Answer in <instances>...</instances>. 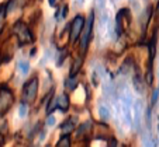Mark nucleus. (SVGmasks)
I'll use <instances>...</instances> for the list:
<instances>
[{
    "label": "nucleus",
    "instance_id": "nucleus-1",
    "mask_svg": "<svg viewBox=\"0 0 159 147\" xmlns=\"http://www.w3.org/2000/svg\"><path fill=\"white\" fill-rule=\"evenodd\" d=\"M93 21H94V15H93V13H92V14L89 15V18L86 20V23H84L83 31H82V35H80V44H82V48H83V49L87 48V44H89L90 36H92Z\"/></svg>",
    "mask_w": 159,
    "mask_h": 147
},
{
    "label": "nucleus",
    "instance_id": "nucleus-2",
    "mask_svg": "<svg viewBox=\"0 0 159 147\" xmlns=\"http://www.w3.org/2000/svg\"><path fill=\"white\" fill-rule=\"evenodd\" d=\"M37 91H38V78L34 77L24 84V87H23V97H24L25 101H33L37 95Z\"/></svg>",
    "mask_w": 159,
    "mask_h": 147
},
{
    "label": "nucleus",
    "instance_id": "nucleus-3",
    "mask_svg": "<svg viewBox=\"0 0 159 147\" xmlns=\"http://www.w3.org/2000/svg\"><path fill=\"white\" fill-rule=\"evenodd\" d=\"M84 23H86V20H84L82 15H76V17L73 18L72 24H70V41L72 42H75L76 39L79 38V35L82 34Z\"/></svg>",
    "mask_w": 159,
    "mask_h": 147
},
{
    "label": "nucleus",
    "instance_id": "nucleus-4",
    "mask_svg": "<svg viewBox=\"0 0 159 147\" xmlns=\"http://www.w3.org/2000/svg\"><path fill=\"white\" fill-rule=\"evenodd\" d=\"M14 32L17 34L21 44H27V42H30L31 39H33L31 32L28 31V28L25 27V24H23V23H17V25L14 27Z\"/></svg>",
    "mask_w": 159,
    "mask_h": 147
},
{
    "label": "nucleus",
    "instance_id": "nucleus-5",
    "mask_svg": "<svg viewBox=\"0 0 159 147\" xmlns=\"http://www.w3.org/2000/svg\"><path fill=\"white\" fill-rule=\"evenodd\" d=\"M11 102H13V95L10 91L7 90L0 91V114H4L10 108Z\"/></svg>",
    "mask_w": 159,
    "mask_h": 147
},
{
    "label": "nucleus",
    "instance_id": "nucleus-6",
    "mask_svg": "<svg viewBox=\"0 0 159 147\" xmlns=\"http://www.w3.org/2000/svg\"><path fill=\"white\" fill-rule=\"evenodd\" d=\"M57 104L61 111H66V109L69 108V98H68V95L66 94H61L57 98Z\"/></svg>",
    "mask_w": 159,
    "mask_h": 147
},
{
    "label": "nucleus",
    "instance_id": "nucleus-7",
    "mask_svg": "<svg viewBox=\"0 0 159 147\" xmlns=\"http://www.w3.org/2000/svg\"><path fill=\"white\" fill-rule=\"evenodd\" d=\"M75 129V125H73V120H66L65 123H62V126H61V132H62V135H69L72 130Z\"/></svg>",
    "mask_w": 159,
    "mask_h": 147
},
{
    "label": "nucleus",
    "instance_id": "nucleus-8",
    "mask_svg": "<svg viewBox=\"0 0 159 147\" xmlns=\"http://www.w3.org/2000/svg\"><path fill=\"white\" fill-rule=\"evenodd\" d=\"M57 147H70V137L68 135H62V137L57 143Z\"/></svg>",
    "mask_w": 159,
    "mask_h": 147
},
{
    "label": "nucleus",
    "instance_id": "nucleus-9",
    "mask_svg": "<svg viewBox=\"0 0 159 147\" xmlns=\"http://www.w3.org/2000/svg\"><path fill=\"white\" fill-rule=\"evenodd\" d=\"M99 112H100V116H102L103 120H107L108 118H110V111H108V108L106 107V105H100Z\"/></svg>",
    "mask_w": 159,
    "mask_h": 147
},
{
    "label": "nucleus",
    "instance_id": "nucleus-10",
    "mask_svg": "<svg viewBox=\"0 0 159 147\" xmlns=\"http://www.w3.org/2000/svg\"><path fill=\"white\" fill-rule=\"evenodd\" d=\"M18 67H20V72L23 73V74H27V73L30 72V63L25 62V60H20V62H18Z\"/></svg>",
    "mask_w": 159,
    "mask_h": 147
},
{
    "label": "nucleus",
    "instance_id": "nucleus-11",
    "mask_svg": "<svg viewBox=\"0 0 159 147\" xmlns=\"http://www.w3.org/2000/svg\"><path fill=\"white\" fill-rule=\"evenodd\" d=\"M66 87L70 88V90H75V88H76V80H75V77H70V78H68V80H66Z\"/></svg>",
    "mask_w": 159,
    "mask_h": 147
},
{
    "label": "nucleus",
    "instance_id": "nucleus-12",
    "mask_svg": "<svg viewBox=\"0 0 159 147\" xmlns=\"http://www.w3.org/2000/svg\"><path fill=\"white\" fill-rule=\"evenodd\" d=\"M18 112H20V116L24 118L25 115H27V105L25 104H21L20 105V109H18Z\"/></svg>",
    "mask_w": 159,
    "mask_h": 147
},
{
    "label": "nucleus",
    "instance_id": "nucleus-13",
    "mask_svg": "<svg viewBox=\"0 0 159 147\" xmlns=\"http://www.w3.org/2000/svg\"><path fill=\"white\" fill-rule=\"evenodd\" d=\"M159 98V88H156V90H153V95H152V104H156V101H158Z\"/></svg>",
    "mask_w": 159,
    "mask_h": 147
},
{
    "label": "nucleus",
    "instance_id": "nucleus-14",
    "mask_svg": "<svg viewBox=\"0 0 159 147\" xmlns=\"http://www.w3.org/2000/svg\"><path fill=\"white\" fill-rule=\"evenodd\" d=\"M47 125L48 126H54L55 125V118L52 116V115H49V116L47 118Z\"/></svg>",
    "mask_w": 159,
    "mask_h": 147
},
{
    "label": "nucleus",
    "instance_id": "nucleus-15",
    "mask_svg": "<svg viewBox=\"0 0 159 147\" xmlns=\"http://www.w3.org/2000/svg\"><path fill=\"white\" fill-rule=\"evenodd\" d=\"M66 13H68V7H63V9H62V17H66Z\"/></svg>",
    "mask_w": 159,
    "mask_h": 147
},
{
    "label": "nucleus",
    "instance_id": "nucleus-16",
    "mask_svg": "<svg viewBox=\"0 0 159 147\" xmlns=\"http://www.w3.org/2000/svg\"><path fill=\"white\" fill-rule=\"evenodd\" d=\"M55 3H57V0H49V4H51V6H52V7H54V6H55Z\"/></svg>",
    "mask_w": 159,
    "mask_h": 147
},
{
    "label": "nucleus",
    "instance_id": "nucleus-17",
    "mask_svg": "<svg viewBox=\"0 0 159 147\" xmlns=\"http://www.w3.org/2000/svg\"><path fill=\"white\" fill-rule=\"evenodd\" d=\"M158 11H159V4H158Z\"/></svg>",
    "mask_w": 159,
    "mask_h": 147
}]
</instances>
